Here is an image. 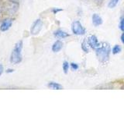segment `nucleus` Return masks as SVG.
Returning a JSON list of instances; mask_svg holds the SVG:
<instances>
[{"label":"nucleus","instance_id":"1","mask_svg":"<svg viewBox=\"0 0 124 117\" xmlns=\"http://www.w3.org/2000/svg\"><path fill=\"white\" fill-rule=\"evenodd\" d=\"M96 57L101 63H106L109 59L111 49L110 45L107 42H102L99 48L95 49Z\"/></svg>","mask_w":124,"mask_h":117},{"label":"nucleus","instance_id":"2","mask_svg":"<svg viewBox=\"0 0 124 117\" xmlns=\"http://www.w3.org/2000/svg\"><path fill=\"white\" fill-rule=\"evenodd\" d=\"M23 47V42L22 40L19 41L15 45L14 48L11 52L10 56V62L12 64H18L21 62L23 59L22 56V50Z\"/></svg>","mask_w":124,"mask_h":117},{"label":"nucleus","instance_id":"3","mask_svg":"<svg viewBox=\"0 0 124 117\" xmlns=\"http://www.w3.org/2000/svg\"><path fill=\"white\" fill-rule=\"evenodd\" d=\"M19 6V2H17L16 1H14V0H9V1L4 3L2 9L8 15H14L17 12Z\"/></svg>","mask_w":124,"mask_h":117},{"label":"nucleus","instance_id":"4","mask_svg":"<svg viewBox=\"0 0 124 117\" xmlns=\"http://www.w3.org/2000/svg\"><path fill=\"white\" fill-rule=\"evenodd\" d=\"M71 30L73 34L75 35H84L86 33V30L79 20H75L72 23Z\"/></svg>","mask_w":124,"mask_h":117},{"label":"nucleus","instance_id":"5","mask_svg":"<svg viewBox=\"0 0 124 117\" xmlns=\"http://www.w3.org/2000/svg\"><path fill=\"white\" fill-rule=\"evenodd\" d=\"M43 27V21L40 19L36 20L31 26L30 28V34L33 35H37L40 32V30Z\"/></svg>","mask_w":124,"mask_h":117},{"label":"nucleus","instance_id":"6","mask_svg":"<svg viewBox=\"0 0 124 117\" xmlns=\"http://www.w3.org/2000/svg\"><path fill=\"white\" fill-rule=\"evenodd\" d=\"M87 40L89 44V46L91 47V49L94 50L96 49L97 48H99L101 45V43L98 40V38H97L95 34H91L90 36L87 38Z\"/></svg>","mask_w":124,"mask_h":117},{"label":"nucleus","instance_id":"7","mask_svg":"<svg viewBox=\"0 0 124 117\" xmlns=\"http://www.w3.org/2000/svg\"><path fill=\"white\" fill-rule=\"evenodd\" d=\"M12 24H13V20L11 18H6L3 20L1 24H0V30L2 31V32H5L10 28Z\"/></svg>","mask_w":124,"mask_h":117},{"label":"nucleus","instance_id":"8","mask_svg":"<svg viewBox=\"0 0 124 117\" xmlns=\"http://www.w3.org/2000/svg\"><path fill=\"white\" fill-rule=\"evenodd\" d=\"M92 24L95 27H99L102 24V18L101 17V16L98 13H94L92 17Z\"/></svg>","mask_w":124,"mask_h":117},{"label":"nucleus","instance_id":"9","mask_svg":"<svg viewBox=\"0 0 124 117\" xmlns=\"http://www.w3.org/2000/svg\"><path fill=\"white\" fill-rule=\"evenodd\" d=\"M63 47H64V43L61 40H57L52 45V49H51L52 52H55V53L59 52L60 51L63 49Z\"/></svg>","mask_w":124,"mask_h":117},{"label":"nucleus","instance_id":"10","mask_svg":"<svg viewBox=\"0 0 124 117\" xmlns=\"http://www.w3.org/2000/svg\"><path fill=\"white\" fill-rule=\"evenodd\" d=\"M54 37H56L57 38H66L70 36V34L65 31L62 30H57L54 32Z\"/></svg>","mask_w":124,"mask_h":117},{"label":"nucleus","instance_id":"11","mask_svg":"<svg viewBox=\"0 0 124 117\" xmlns=\"http://www.w3.org/2000/svg\"><path fill=\"white\" fill-rule=\"evenodd\" d=\"M47 87L50 89H53V90H61L63 89V87L62 85H61L60 84L56 83V82H54V81H50L47 84Z\"/></svg>","mask_w":124,"mask_h":117},{"label":"nucleus","instance_id":"12","mask_svg":"<svg viewBox=\"0 0 124 117\" xmlns=\"http://www.w3.org/2000/svg\"><path fill=\"white\" fill-rule=\"evenodd\" d=\"M90 48L91 47L89 46L87 38H85L82 41V43H81V49H82V51L85 52V53H88L89 51H90Z\"/></svg>","mask_w":124,"mask_h":117},{"label":"nucleus","instance_id":"13","mask_svg":"<svg viewBox=\"0 0 124 117\" xmlns=\"http://www.w3.org/2000/svg\"><path fill=\"white\" fill-rule=\"evenodd\" d=\"M62 68H63V71L64 73H68L69 68H70V64L68 61H64L63 65H62Z\"/></svg>","mask_w":124,"mask_h":117},{"label":"nucleus","instance_id":"14","mask_svg":"<svg viewBox=\"0 0 124 117\" xmlns=\"http://www.w3.org/2000/svg\"><path fill=\"white\" fill-rule=\"evenodd\" d=\"M121 52V47L119 45H116L113 46V48L112 49V53L113 55H116Z\"/></svg>","mask_w":124,"mask_h":117},{"label":"nucleus","instance_id":"15","mask_svg":"<svg viewBox=\"0 0 124 117\" xmlns=\"http://www.w3.org/2000/svg\"><path fill=\"white\" fill-rule=\"evenodd\" d=\"M119 0H110V2H108V8H110V9H112V8H114L116 5L118 4Z\"/></svg>","mask_w":124,"mask_h":117},{"label":"nucleus","instance_id":"16","mask_svg":"<svg viewBox=\"0 0 124 117\" xmlns=\"http://www.w3.org/2000/svg\"><path fill=\"white\" fill-rule=\"evenodd\" d=\"M119 29L121 30L123 32H124V17H122L120 18L119 22Z\"/></svg>","mask_w":124,"mask_h":117},{"label":"nucleus","instance_id":"17","mask_svg":"<svg viewBox=\"0 0 124 117\" xmlns=\"http://www.w3.org/2000/svg\"><path fill=\"white\" fill-rule=\"evenodd\" d=\"M70 66H71V68L73 70H77L79 68L78 65L77 63H75V62H71V63H70Z\"/></svg>","mask_w":124,"mask_h":117},{"label":"nucleus","instance_id":"18","mask_svg":"<svg viewBox=\"0 0 124 117\" xmlns=\"http://www.w3.org/2000/svg\"><path fill=\"white\" fill-rule=\"evenodd\" d=\"M51 11L54 14H57V13H59V12L63 11V9H60V8H53Z\"/></svg>","mask_w":124,"mask_h":117},{"label":"nucleus","instance_id":"19","mask_svg":"<svg viewBox=\"0 0 124 117\" xmlns=\"http://www.w3.org/2000/svg\"><path fill=\"white\" fill-rule=\"evenodd\" d=\"M93 1H94V2L96 4L97 6H101L103 3L104 0H93Z\"/></svg>","mask_w":124,"mask_h":117},{"label":"nucleus","instance_id":"20","mask_svg":"<svg viewBox=\"0 0 124 117\" xmlns=\"http://www.w3.org/2000/svg\"><path fill=\"white\" fill-rule=\"evenodd\" d=\"M4 71V68H3V66L2 64H0V76L2 75V73Z\"/></svg>","mask_w":124,"mask_h":117},{"label":"nucleus","instance_id":"21","mask_svg":"<svg viewBox=\"0 0 124 117\" xmlns=\"http://www.w3.org/2000/svg\"><path fill=\"white\" fill-rule=\"evenodd\" d=\"M120 39H121L122 43L124 45V32H123V34H121V37H120Z\"/></svg>","mask_w":124,"mask_h":117},{"label":"nucleus","instance_id":"22","mask_svg":"<svg viewBox=\"0 0 124 117\" xmlns=\"http://www.w3.org/2000/svg\"><path fill=\"white\" fill-rule=\"evenodd\" d=\"M13 71H14V69H6V73H13Z\"/></svg>","mask_w":124,"mask_h":117}]
</instances>
